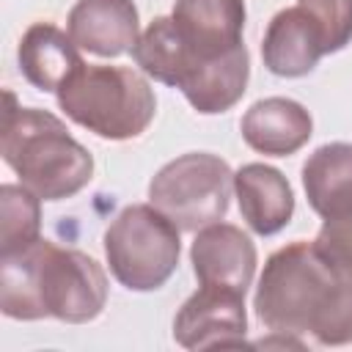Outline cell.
I'll use <instances>...</instances> for the list:
<instances>
[{
    "label": "cell",
    "instance_id": "6da1fadb",
    "mask_svg": "<svg viewBox=\"0 0 352 352\" xmlns=\"http://www.w3.org/2000/svg\"><path fill=\"white\" fill-rule=\"evenodd\" d=\"M256 316L267 330L314 336L324 346L352 341V272L319 245L297 239L278 248L258 278Z\"/></svg>",
    "mask_w": 352,
    "mask_h": 352
},
{
    "label": "cell",
    "instance_id": "d6986e66",
    "mask_svg": "<svg viewBox=\"0 0 352 352\" xmlns=\"http://www.w3.org/2000/svg\"><path fill=\"white\" fill-rule=\"evenodd\" d=\"M311 14L324 38V55L344 50L352 41V0H297Z\"/></svg>",
    "mask_w": 352,
    "mask_h": 352
},
{
    "label": "cell",
    "instance_id": "9a60e30c",
    "mask_svg": "<svg viewBox=\"0 0 352 352\" xmlns=\"http://www.w3.org/2000/svg\"><path fill=\"white\" fill-rule=\"evenodd\" d=\"M19 69L30 85L38 91L58 94L60 85L85 63L80 47L52 22H33L19 38Z\"/></svg>",
    "mask_w": 352,
    "mask_h": 352
},
{
    "label": "cell",
    "instance_id": "2e32d148",
    "mask_svg": "<svg viewBox=\"0 0 352 352\" xmlns=\"http://www.w3.org/2000/svg\"><path fill=\"white\" fill-rule=\"evenodd\" d=\"M311 209L327 220L352 206V143H324L302 165Z\"/></svg>",
    "mask_w": 352,
    "mask_h": 352
},
{
    "label": "cell",
    "instance_id": "30bf717a",
    "mask_svg": "<svg viewBox=\"0 0 352 352\" xmlns=\"http://www.w3.org/2000/svg\"><path fill=\"white\" fill-rule=\"evenodd\" d=\"M170 19L195 58H220L242 44L245 0H176Z\"/></svg>",
    "mask_w": 352,
    "mask_h": 352
},
{
    "label": "cell",
    "instance_id": "5bb4252c",
    "mask_svg": "<svg viewBox=\"0 0 352 352\" xmlns=\"http://www.w3.org/2000/svg\"><path fill=\"white\" fill-rule=\"evenodd\" d=\"M248 77H250V58L245 44H239L236 50L220 58H209V60L195 58L179 91L192 104V110L204 116H214L231 110L242 99L248 88Z\"/></svg>",
    "mask_w": 352,
    "mask_h": 352
},
{
    "label": "cell",
    "instance_id": "4fadbf2b",
    "mask_svg": "<svg viewBox=\"0 0 352 352\" xmlns=\"http://www.w3.org/2000/svg\"><path fill=\"white\" fill-rule=\"evenodd\" d=\"M234 192L250 231L272 236L294 214V192L286 176L264 162H248L234 173Z\"/></svg>",
    "mask_w": 352,
    "mask_h": 352
},
{
    "label": "cell",
    "instance_id": "5b68a950",
    "mask_svg": "<svg viewBox=\"0 0 352 352\" xmlns=\"http://www.w3.org/2000/svg\"><path fill=\"white\" fill-rule=\"evenodd\" d=\"M179 226L151 204L124 206L104 231L107 267L129 292H154L165 286L179 267Z\"/></svg>",
    "mask_w": 352,
    "mask_h": 352
},
{
    "label": "cell",
    "instance_id": "ba28073f",
    "mask_svg": "<svg viewBox=\"0 0 352 352\" xmlns=\"http://www.w3.org/2000/svg\"><path fill=\"white\" fill-rule=\"evenodd\" d=\"M190 261L198 283H214V286L248 292L256 275L258 256L253 239L242 228L217 220L195 231Z\"/></svg>",
    "mask_w": 352,
    "mask_h": 352
},
{
    "label": "cell",
    "instance_id": "52a82bcc",
    "mask_svg": "<svg viewBox=\"0 0 352 352\" xmlns=\"http://www.w3.org/2000/svg\"><path fill=\"white\" fill-rule=\"evenodd\" d=\"M245 330V292L214 283H201L173 316V338L184 349L242 346Z\"/></svg>",
    "mask_w": 352,
    "mask_h": 352
},
{
    "label": "cell",
    "instance_id": "8fae6325",
    "mask_svg": "<svg viewBox=\"0 0 352 352\" xmlns=\"http://www.w3.org/2000/svg\"><path fill=\"white\" fill-rule=\"evenodd\" d=\"M242 140L267 157H289L300 151L314 135L311 113L286 96H267L253 102L242 116Z\"/></svg>",
    "mask_w": 352,
    "mask_h": 352
},
{
    "label": "cell",
    "instance_id": "277c9868",
    "mask_svg": "<svg viewBox=\"0 0 352 352\" xmlns=\"http://www.w3.org/2000/svg\"><path fill=\"white\" fill-rule=\"evenodd\" d=\"M55 96L66 118L104 140L143 135L157 113L148 80L129 66L82 63Z\"/></svg>",
    "mask_w": 352,
    "mask_h": 352
},
{
    "label": "cell",
    "instance_id": "8992f818",
    "mask_svg": "<svg viewBox=\"0 0 352 352\" xmlns=\"http://www.w3.org/2000/svg\"><path fill=\"white\" fill-rule=\"evenodd\" d=\"M234 170L226 160L206 151H190L162 165L148 182V204L160 209L179 231H201L228 212Z\"/></svg>",
    "mask_w": 352,
    "mask_h": 352
},
{
    "label": "cell",
    "instance_id": "7c38bea8",
    "mask_svg": "<svg viewBox=\"0 0 352 352\" xmlns=\"http://www.w3.org/2000/svg\"><path fill=\"white\" fill-rule=\"evenodd\" d=\"M324 55V38L311 14L300 6L278 11L264 33L261 58L278 77H305Z\"/></svg>",
    "mask_w": 352,
    "mask_h": 352
},
{
    "label": "cell",
    "instance_id": "e0dca14e",
    "mask_svg": "<svg viewBox=\"0 0 352 352\" xmlns=\"http://www.w3.org/2000/svg\"><path fill=\"white\" fill-rule=\"evenodd\" d=\"M135 63L140 66L143 74H148L157 82L179 88L187 77V72L195 63L192 50L182 38L179 28L173 25L170 16H157L151 25L140 33L135 50H132Z\"/></svg>",
    "mask_w": 352,
    "mask_h": 352
},
{
    "label": "cell",
    "instance_id": "7a4b0ae2",
    "mask_svg": "<svg viewBox=\"0 0 352 352\" xmlns=\"http://www.w3.org/2000/svg\"><path fill=\"white\" fill-rule=\"evenodd\" d=\"M107 302V275L96 258L74 248L36 239L0 258V311L8 319H60L85 324Z\"/></svg>",
    "mask_w": 352,
    "mask_h": 352
},
{
    "label": "cell",
    "instance_id": "9c48e42d",
    "mask_svg": "<svg viewBox=\"0 0 352 352\" xmlns=\"http://www.w3.org/2000/svg\"><path fill=\"white\" fill-rule=\"evenodd\" d=\"M66 30L82 52L118 58L135 50L140 19L132 0H77L69 11Z\"/></svg>",
    "mask_w": 352,
    "mask_h": 352
},
{
    "label": "cell",
    "instance_id": "3957f363",
    "mask_svg": "<svg viewBox=\"0 0 352 352\" xmlns=\"http://www.w3.org/2000/svg\"><path fill=\"white\" fill-rule=\"evenodd\" d=\"M0 154L41 201L72 198L94 179V157L66 124L47 110L19 107L11 91H6Z\"/></svg>",
    "mask_w": 352,
    "mask_h": 352
},
{
    "label": "cell",
    "instance_id": "ac0fdd59",
    "mask_svg": "<svg viewBox=\"0 0 352 352\" xmlns=\"http://www.w3.org/2000/svg\"><path fill=\"white\" fill-rule=\"evenodd\" d=\"M41 231V198L25 184L0 187V258L33 245Z\"/></svg>",
    "mask_w": 352,
    "mask_h": 352
}]
</instances>
